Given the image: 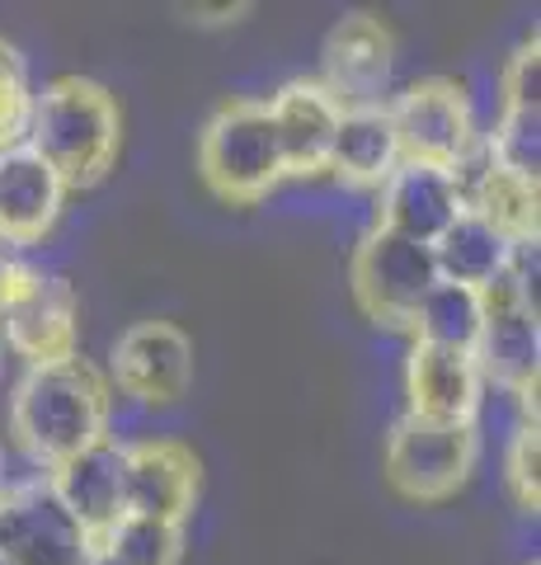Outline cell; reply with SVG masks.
Wrapping results in <instances>:
<instances>
[{"instance_id": "23", "label": "cell", "mask_w": 541, "mask_h": 565, "mask_svg": "<svg viewBox=\"0 0 541 565\" xmlns=\"http://www.w3.org/2000/svg\"><path fill=\"white\" fill-rule=\"evenodd\" d=\"M504 476H509V490L518 509L537 514V500H541V434L532 424H518L513 438H509V457H504Z\"/></svg>"}, {"instance_id": "10", "label": "cell", "mask_w": 541, "mask_h": 565, "mask_svg": "<svg viewBox=\"0 0 541 565\" xmlns=\"http://www.w3.org/2000/svg\"><path fill=\"white\" fill-rule=\"evenodd\" d=\"M396 66V43L372 14H348L325 39V81L321 90L339 109H372Z\"/></svg>"}, {"instance_id": "6", "label": "cell", "mask_w": 541, "mask_h": 565, "mask_svg": "<svg viewBox=\"0 0 541 565\" xmlns=\"http://www.w3.org/2000/svg\"><path fill=\"white\" fill-rule=\"evenodd\" d=\"M387 118L396 128V147L400 161L414 166H443L457 170L476 141V109H470V95L457 81H419L405 95H396V104H387Z\"/></svg>"}, {"instance_id": "14", "label": "cell", "mask_w": 541, "mask_h": 565, "mask_svg": "<svg viewBox=\"0 0 541 565\" xmlns=\"http://www.w3.org/2000/svg\"><path fill=\"white\" fill-rule=\"evenodd\" d=\"M405 396H410V415L476 424L480 396H485V377L476 367V353L414 344L410 363H405Z\"/></svg>"}, {"instance_id": "15", "label": "cell", "mask_w": 541, "mask_h": 565, "mask_svg": "<svg viewBox=\"0 0 541 565\" xmlns=\"http://www.w3.org/2000/svg\"><path fill=\"white\" fill-rule=\"evenodd\" d=\"M66 184L29 147L0 151V245H33L52 232Z\"/></svg>"}, {"instance_id": "13", "label": "cell", "mask_w": 541, "mask_h": 565, "mask_svg": "<svg viewBox=\"0 0 541 565\" xmlns=\"http://www.w3.org/2000/svg\"><path fill=\"white\" fill-rule=\"evenodd\" d=\"M90 537L43 490L0 500V561L6 565H85Z\"/></svg>"}, {"instance_id": "4", "label": "cell", "mask_w": 541, "mask_h": 565, "mask_svg": "<svg viewBox=\"0 0 541 565\" xmlns=\"http://www.w3.org/2000/svg\"><path fill=\"white\" fill-rule=\"evenodd\" d=\"M476 467V424L400 415L387 434V481L414 504L447 500Z\"/></svg>"}, {"instance_id": "18", "label": "cell", "mask_w": 541, "mask_h": 565, "mask_svg": "<svg viewBox=\"0 0 541 565\" xmlns=\"http://www.w3.org/2000/svg\"><path fill=\"white\" fill-rule=\"evenodd\" d=\"M513 245L499 232V226H490L480 217V212L462 207L457 222L447 226V232L429 245L433 250V269H439V282H457V288H490V282L509 269V255Z\"/></svg>"}, {"instance_id": "17", "label": "cell", "mask_w": 541, "mask_h": 565, "mask_svg": "<svg viewBox=\"0 0 541 565\" xmlns=\"http://www.w3.org/2000/svg\"><path fill=\"white\" fill-rule=\"evenodd\" d=\"M400 166L396 128L387 118V104L372 109H344L335 128V147H329V166L348 189H381Z\"/></svg>"}, {"instance_id": "9", "label": "cell", "mask_w": 541, "mask_h": 565, "mask_svg": "<svg viewBox=\"0 0 541 565\" xmlns=\"http://www.w3.org/2000/svg\"><path fill=\"white\" fill-rule=\"evenodd\" d=\"M47 494L57 500V509L90 542H99L109 527L128 514V494H123V444L99 438L85 452L66 457L47 471Z\"/></svg>"}, {"instance_id": "5", "label": "cell", "mask_w": 541, "mask_h": 565, "mask_svg": "<svg viewBox=\"0 0 541 565\" xmlns=\"http://www.w3.org/2000/svg\"><path fill=\"white\" fill-rule=\"evenodd\" d=\"M348 282H354L358 307L368 311L377 326H410L419 302H424L429 288L439 282V269H433L429 245L396 236L387 226H372L354 250Z\"/></svg>"}, {"instance_id": "1", "label": "cell", "mask_w": 541, "mask_h": 565, "mask_svg": "<svg viewBox=\"0 0 541 565\" xmlns=\"http://www.w3.org/2000/svg\"><path fill=\"white\" fill-rule=\"evenodd\" d=\"M10 434L14 448L47 471L109 438V392L99 373L80 359L29 367L10 396Z\"/></svg>"}, {"instance_id": "11", "label": "cell", "mask_w": 541, "mask_h": 565, "mask_svg": "<svg viewBox=\"0 0 541 565\" xmlns=\"http://www.w3.org/2000/svg\"><path fill=\"white\" fill-rule=\"evenodd\" d=\"M123 494L128 514L184 523L198 500V462L174 438H142L123 444Z\"/></svg>"}, {"instance_id": "8", "label": "cell", "mask_w": 541, "mask_h": 565, "mask_svg": "<svg viewBox=\"0 0 541 565\" xmlns=\"http://www.w3.org/2000/svg\"><path fill=\"white\" fill-rule=\"evenodd\" d=\"M113 377L123 386V396L147 405H174L188 382H194V344L188 334L170 321H142L118 334L113 344Z\"/></svg>"}, {"instance_id": "19", "label": "cell", "mask_w": 541, "mask_h": 565, "mask_svg": "<svg viewBox=\"0 0 541 565\" xmlns=\"http://www.w3.org/2000/svg\"><path fill=\"white\" fill-rule=\"evenodd\" d=\"M485 321V302L476 288H457V282H433L429 297L419 302L410 330L419 334L414 344H439L457 353H476Z\"/></svg>"}, {"instance_id": "27", "label": "cell", "mask_w": 541, "mask_h": 565, "mask_svg": "<svg viewBox=\"0 0 541 565\" xmlns=\"http://www.w3.org/2000/svg\"><path fill=\"white\" fill-rule=\"evenodd\" d=\"M0 565H6V561H0Z\"/></svg>"}, {"instance_id": "16", "label": "cell", "mask_w": 541, "mask_h": 565, "mask_svg": "<svg viewBox=\"0 0 541 565\" xmlns=\"http://www.w3.org/2000/svg\"><path fill=\"white\" fill-rule=\"evenodd\" d=\"M339 114L344 109L321 90V81H292L269 99V118L288 174H321L329 166Z\"/></svg>"}, {"instance_id": "7", "label": "cell", "mask_w": 541, "mask_h": 565, "mask_svg": "<svg viewBox=\"0 0 541 565\" xmlns=\"http://www.w3.org/2000/svg\"><path fill=\"white\" fill-rule=\"evenodd\" d=\"M480 302H485V321H480V340H476V367L490 386H499L504 396H513L518 386L537 382V373H541L537 311L522 302L513 269H504L490 288H480Z\"/></svg>"}, {"instance_id": "2", "label": "cell", "mask_w": 541, "mask_h": 565, "mask_svg": "<svg viewBox=\"0 0 541 565\" xmlns=\"http://www.w3.org/2000/svg\"><path fill=\"white\" fill-rule=\"evenodd\" d=\"M118 141H123L118 104L95 81H80V76L52 81L29 104L24 147L33 156H43L66 189L99 184L118 161Z\"/></svg>"}, {"instance_id": "3", "label": "cell", "mask_w": 541, "mask_h": 565, "mask_svg": "<svg viewBox=\"0 0 541 565\" xmlns=\"http://www.w3.org/2000/svg\"><path fill=\"white\" fill-rule=\"evenodd\" d=\"M198 170L226 203H259L278 180H288L269 104H255V99L226 104L203 128Z\"/></svg>"}, {"instance_id": "12", "label": "cell", "mask_w": 541, "mask_h": 565, "mask_svg": "<svg viewBox=\"0 0 541 565\" xmlns=\"http://www.w3.org/2000/svg\"><path fill=\"white\" fill-rule=\"evenodd\" d=\"M462 184L457 174L443 166H414L400 161L391 180L381 184V212L377 226H387L396 236H410L419 245H433L462 212Z\"/></svg>"}, {"instance_id": "22", "label": "cell", "mask_w": 541, "mask_h": 565, "mask_svg": "<svg viewBox=\"0 0 541 565\" xmlns=\"http://www.w3.org/2000/svg\"><path fill=\"white\" fill-rule=\"evenodd\" d=\"M29 66L20 57V47H10L0 39V151L24 147L29 132Z\"/></svg>"}, {"instance_id": "21", "label": "cell", "mask_w": 541, "mask_h": 565, "mask_svg": "<svg viewBox=\"0 0 541 565\" xmlns=\"http://www.w3.org/2000/svg\"><path fill=\"white\" fill-rule=\"evenodd\" d=\"M95 546H104L118 565H174L180 561V523L123 514Z\"/></svg>"}, {"instance_id": "26", "label": "cell", "mask_w": 541, "mask_h": 565, "mask_svg": "<svg viewBox=\"0 0 541 565\" xmlns=\"http://www.w3.org/2000/svg\"><path fill=\"white\" fill-rule=\"evenodd\" d=\"M0 353H6V344H0Z\"/></svg>"}, {"instance_id": "25", "label": "cell", "mask_w": 541, "mask_h": 565, "mask_svg": "<svg viewBox=\"0 0 541 565\" xmlns=\"http://www.w3.org/2000/svg\"><path fill=\"white\" fill-rule=\"evenodd\" d=\"M85 565H118L109 552H104V546H90V556H85Z\"/></svg>"}, {"instance_id": "24", "label": "cell", "mask_w": 541, "mask_h": 565, "mask_svg": "<svg viewBox=\"0 0 541 565\" xmlns=\"http://www.w3.org/2000/svg\"><path fill=\"white\" fill-rule=\"evenodd\" d=\"M541 47L537 39L522 43L499 76V104H541Z\"/></svg>"}, {"instance_id": "20", "label": "cell", "mask_w": 541, "mask_h": 565, "mask_svg": "<svg viewBox=\"0 0 541 565\" xmlns=\"http://www.w3.org/2000/svg\"><path fill=\"white\" fill-rule=\"evenodd\" d=\"M480 151L499 174L537 184L541 180V104H499V122Z\"/></svg>"}, {"instance_id": "28", "label": "cell", "mask_w": 541, "mask_h": 565, "mask_svg": "<svg viewBox=\"0 0 541 565\" xmlns=\"http://www.w3.org/2000/svg\"><path fill=\"white\" fill-rule=\"evenodd\" d=\"M532 565H537V561H532Z\"/></svg>"}]
</instances>
